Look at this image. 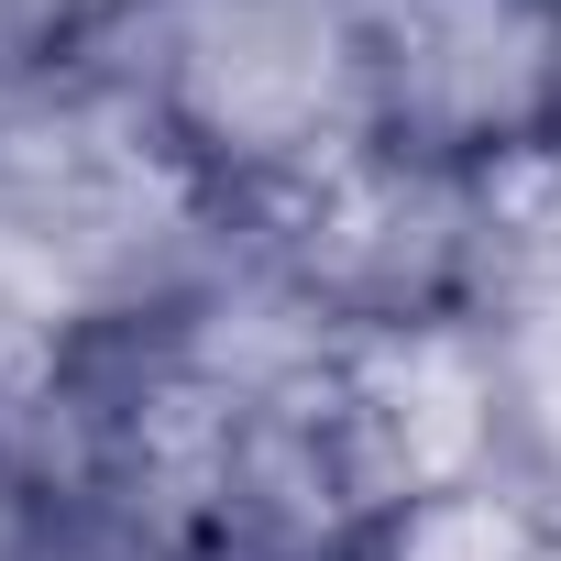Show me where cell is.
Wrapping results in <instances>:
<instances>
[{
    "label": "cell",
    "mask_w": 561,
    "mask_h": 561,
    "mask_svg": "<svg viewBox=\"0 0 561 561\" xmlns=\"http://www.w3.org/2000/svg\"><path fill=\"white\" fill-rule=\"evenodd\" d=\"M23 561H187V550H165V539H144L122 517H56V528L23 539Z\"/></svg>",
    "instance_id": "cell-6"
},
{
    "label": "cell",
    "mask_w": 561,
    "mask_h": 561,
    "mask_svg": "<svg viewBox=\"0 0 561 561\" xmlns=\"http://www.w3.org/2000/svg\"><path fill=\"white\" fill-rule=\"evenodd\" d=\"M309 397H320L342 473H353L375 528L419 495L484 484L506 451V353H495L484 309L397 320V331H331Z\"/></svg>",
    "instance_id": "cell-4"
},
{
    "label": "cell",
    "mask_w": 561,
    "mask_h": 561,
    "mask_svg": "<svg viewBox=\"0 0 561 561\" xmlns=\"http://www.w3.org/2000/svg\"><path fill=\"white\" fill-rule=\"evenodd\" d=\"M264 264L331 320V331H397V320H451L473 309L495 264V176L364 144L353 165L309 176L298 198L253 209Z\"/></svg>",
    "instance_id": "cell-2"
},
{
    "label": "cell",
    "mask_w": 561,
    "mask_h": 561,
    "mask_svg": "<svg viewBox=\"0 0 561 561\" xmlns=\"http://www.w3.org/2000/svg\"><path fill=\"white\" fill-rule=\"evenodd\" d=\"M375 144L506 176L550 165L561 122V0H364Z\"/></svg>",
    "instance_id": "cell-3"
},
{
    "label": "cell",
    "mask_w": 561,
    "mask_h": 561,
    "mask_svg": "<svg viewBox=\"0 0 561 561\" xmlns=\"http://www.w3.org/2000/svg\"><path fill=\"white\" fill-rule=\"evenodd\" d=\"M122 45H144L122 78L220 209H275L375 144L364 0H154Z\"/></svg>",
    "instance_id": "cell-1"
},
{
    "label": "cell",
    "mask_w": 561,
    "mask_h": 561,
    "mask_svg": "<svg viewBox=\"0 0 561 561\" xmlns=\"http://www.w3.org/2000/svg\"><path fill=\"white\" fill-rule=\"evenodd\" d=\"M550 165H561V122H550Z\"/></svg>",
    "instance_id": "cell-8"
},
{
    "label": "cell",
    "mask_w": 561,
    "mask_h": 561,
    "mask_svg": "<svg viewBox=\"0 0 561 561\" xmlns=\"http://www.w3.org/2000/svg\"><path fill=\"white\" fill-rule=\"evenodd\" d=\"M154 12V0H78V56H100V45H122L133 23Z\"/></svg>",
    "instance_id": "cell-7"
},
{
    "label": "cell",
    "mask_w": 561,
    "mask_h": 561,
    "mask_svg": "<svg viewBox=\"0 0 561 561\" xmlns=\"http://www.w3.org/2000/svg\"><path fill=\"white\" fill-rule=\"evenodd\" d=\"M364 561H550V517H539V495H517L506 473H484V484L397 506L364 539Z\"/></svg>",
    "instance_id": "cell-5"
}]
</instances>
